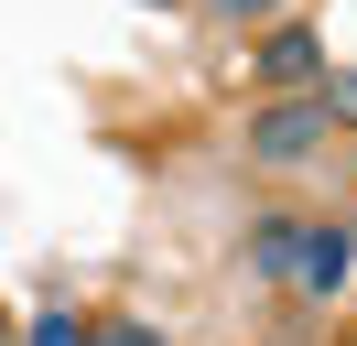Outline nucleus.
Masks as SVG:
<instances>
[{"label":"nucleus","instance_id":"f257e3e1","mask_svg":"<svg viewBox=\"0 0 357 346\" xmlns=\"http://www.w3.org/2000/svg\"><path fill=\"white\" fill-rule=\"evenodd\" d=\"M238 151H249L260 173H314V163H335V119H325V98H314V86H260Z\"/></svg>","mask_w":357,"mask_h":346},{"label":"nucleus","instance_id":"f03ea898","mask_svg":"<svg viewBox=\"0 0 357 346\" xmlns=\"http://www.w3.org/2000/svg\"><path fill=\"white\" fill-rule=\"evenodd\" d=\"M314 76H325V33L292 22V11H271L249 33V86H314Z\"/></svg>","mask_w":357,"mask_h":346},{"label":"nucleus","instance_id":"7ed1b4c3","mask_svg":"<svg viewBox=\"0 0 357 346\" xmlns=\"http://www.w3.org/2000/svg\"><path fill=\"white\" fill-rule=\"evenodd\" d=\"M347 271H357V227H347V216H314V227H303V249H292V271H282V292L335 303V292H347Z\"/></svg>","mask_w":357,"mask_h":346},{"label":"nucleus","instance_id":"20e7f679","mask_svg":"<svg viewBox=\"0 0 357 346\" xmlns=\"http://www.w3.org/2000/svg\"><path fill=\"white\" fill-rule=\"evenodd\" d=\"M303 227H314V216H292V206H260V216L238 227V260H249L260 281H282V271H292V249H303Z\"/></svg>","mask_w":357,"mask_h":346},{"label":"nucleus","instance_id":"39448f33","mask_svg":"<svg viewBox=\"0 0 357 346\" xmlns=\"http://www.w3.org/2000/svg\"><path fill=\"white\" fill-rule=\"evenodd\" d=\"M87 346H174L152 314H87Z\"/></svg>","mask_w":357,"mask_h":346},{"label":"nucleus","instance_id":"423d86ee","mask_svg":"<svg viewBox=\"0 0 357 346\" xmlns=\"http://www.w3.org/2000/svg\"><path fill=\"white\" fill-rule=\"evenodd\" d=\"M22 346H87V314H66V303H54V314L22 324Z\"/></svg>","mask_w":357,"mask_h":346},{"label":"nucleus","instance_id":"0eeeda50","mask_svg":"<svg viewBox=\"0 0 357 346\" xmlns=\"http://www.w3.org/2000/svg\"><path fill=\"white\" fill-rule=\"evenodd\" d=\"M206 11H217L227 33H260V22H271V11H292V0H206Z\"/></svg>","mask_w":357,"mask_h":346},{"label":"nucleus","instance_id":"6e6552de","mask_svg":"<svg viewBox=\"0 0 357 346\" xmlns=\"http://www.w3.org/2000/svg\"><path fill=\"white\" fill-rule=\"evenodd\" d=\"M314 98H325L335 130H357V76H314Z\"/></svg>","mask_w":357,"mask_h":346},{"label":"nucleus","instance_id":"1a4fd4ad","mask_svg":"<svg viewBox=\"0 0 357 346\" xmlns=\"http://www.w3.org/2000/svg\"><path fill=\"white\" fill-rule=\"evenodd\" d=\"M141 11H184V0H141Z\"/></svg>","mask_w":357,"mask_h":346},{"label":"nucleus","instance_id":"9d476101","mask_svg":"<svg viewBox=\"0 0 357 346\" xmlns=\"http://www.w3.org/2000/svg\"><path fill=\"white\" fill-rule=\"evenodd\" d=\"M347 173H357V163H347Z\"/></svg>","mask_w":357,"mask_h":346}]
</instances>
